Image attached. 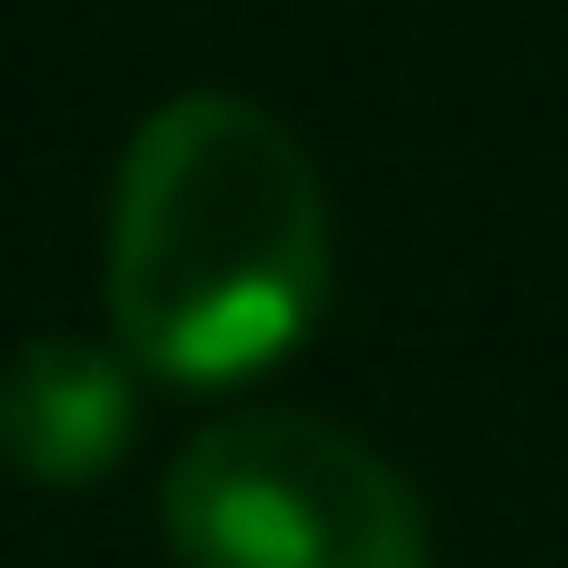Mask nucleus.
I'll use <instances>...</instances> for the list:
<instances>
[{"label": "nucleus", "mask_w": 568, "mask_h": 568, "mask_svg": "<svg viewBox=\"0 0 568 568\" xmlns=\"http://www.w3.org/2000/svg\"><path fill=\"white\" fill-rule=\"evenodd\" d=\"M110 329L130 369L210 389L270 369L329 300V190L250 90L160 100L110 180Z\"/></svg>", "instance_id": "nucleus-1"}, {"label": "nucleus", "mask_w": 568, "mask_h": 568, "mask_svg": "<svg viewBox=\"0 0 568 568\" xmlns=\"http://www.w3.org/2000/svg\"><path fill=\"white\" fill-rule=\"evenodd\" d=\"M160 529L190 568H429L419 489L310 409L210 419L160 479Z\"/></svg>", "instance_id": "nucleus-2"}, {"label": "nucleus", "mask_w": 568, "mask_h": 568, "mask_svg": "<svg viewBox=\"0 0 568 568\" xmlns=\"http://www.w3.org/2000/svg\"><path fill=\"white\" fill-rule=\"evenodd\" d=\"M140 429V369L130 349L40 329L0 359V459L40 489H90L120 469Z\"/></svg>", "instance_id": "nucleus-3"}]
</instances>
